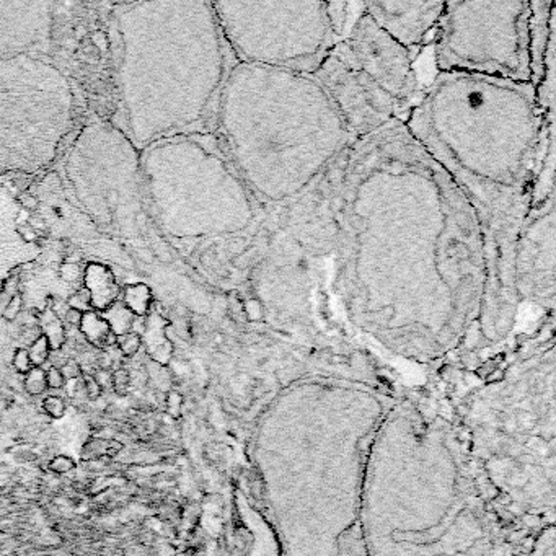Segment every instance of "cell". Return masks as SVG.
Returning a JSON list of instances; mask_svg holds the SVG:
<instances>
[{"label": "cell", "instance_id": "1", "mask_svg": "<svg viewBox=\"0 0 556 556\" xmlns=\"http://www.w3.org/2000/svg\"><path fill=\"white\" fill-rule=\"evenodd\" d=\"M335 219L331 294L354 341L372 356L470 364L488 281L483 233L403 121L352 147Z\"/></svg>", "mask_w": 556, "mask_h": 556}, {"label": "cell", "instance_id": "2", "mask_svg": "<svg viewBox=\"0 0 556 556\" xmlns=\"http://www.w3.org/2000/svg\"><path fill=\"white\" fill-rule=\"evenodd\" d=\"M403 122L460 190L483 233L488 281L473 364L516 333L514 248L541 157L554 149V117L541 116L532 83L436 74Z\"/></svg>", "mask_w": 556, "mask_h": 556}, {"label": "cell", "instance_id": "3", "mask_svg": "<svg viewBox=\"0 0 556 556\" xmlns=\"http://www.w3.org/2000/svg\"><path fill=\"white\" fill-rule=\"evenodd\" d=\"M211 133L268 214L314 191L359 141L314 75L241 62L227 75Z\"/></svg>", "mask_w": 556, "mask_h": 556}, {"label": "cell", "instance_id": "4", "mask_svg": "<svg viewBox=\"0 0 556 556\" xmlns=\"http://www.w3.org/2000/svg\"><path fill=\"white\" fill-rule=\"evenodd\" d=\"M121 38L119 95L128 137L142 152L163 139L211 133L235 64L206 0H142L113 10Z\"/></svg>", "mask_w": 556, "mask_h": 556}, {"label": "cell", "instance_id": "5", "mask_svg": "<svg viewBox=\"0 0 556 556\" xmlns=\"http://www.w3.org/2000/svg\"><path fill=\"white\" fill-rule=\"evenodd\" d=\"M158 230L198 273L240 298L268 224L212 133L175 136L141 152Z\"/></svg>", "mask_w": 556, "mask_h": 556}, {"label": "cell", "instance_id": "6", "mask_svg": "<svg viewBox=\"0 0 556 556\" xmlns=\"http://www.w3.org/2000/svg\"><path fill=\"white\" fill-rule=\"evenodd\" d=\"M343 165L297 203L268 214L240 302L250 322L282 336L317 349L372 356L344 328L331 294Z\"/></svg>", "mask_w": 556, "mask_h": 556}, {"label": "cell", "instance_id": "7", "mask_svg": "<svg viewBox=\"0 0 556 556\" xmlns=\"http://www.w3.org/2000/svg\"><path fill=\"white\" fill-rule=\"evenodd\" d=\"M314 77L357 139L405 119L422 90L416 57L367 15L362 2Z\"/></svg>", "mask_w": 556, "mask_h": 556}, {"label": "cell", "instance_id": "8", "mask_svg": "<svg viewBox=\"0 0 556 556\" xmlns=\"http://www.w3.org/2000/svg\"><path fill=\"white\" fill-rule=\"evenodd\" d=\"M360 4L212 2L235 62L314 75Z\"/></svg>", "mask_w": 556, "mask_h": 556}, {"label": "cell", "instance_id": "9", "mask_svg": "<svg viewBox=\"0 0 556 556\" xmlns=\"http://www.w3.org/2000/svg\"><path fill=\"white\" fill-rule=\"evenodd\" d=\"M74 116V90L57 67L31 54L0 59V176L46 168Z\"/></svg>", "mask_w": 556, "mask_h": 556}, {"label": "cell", "instance_id": "10", "mask_svg": "<svg viewBox=\"0 0 556 556\" xmlns=\"http://www.w3.org/2000/svg\"><path fill=\"white\" fill-rule=\"evenodd\" d=\"M430 44L437 74L532 83L529 0L444 2Z\"/></svg>", "mask_w": 556, "mask_h": 556}, {"label": "cell", "instance_id": "11", "mask_svg": "<svg viewBox=\"0 0 556 556\" xmlns=\"http://www.w3.org/2000/svg\"><path fill=\"white\" fill-rule=\"evenodd\" d=\"M67 178L79 203L96 224L116 225L124 212L137 215L141 152L128 134L96 121L82 129L69 150Z\"/></svg>", "mask_w": 556, "mask_h": 556}, {"label": "cell", "instance_id": "12", "mask_svg": "<svg viewBox=\"0 0 556 556\" xmlns=\"http://www.w3.org/2000/svg\"><path fill=\"white\" fill-rule=\"evenodd\" d=\"M556 194L530 204L512 260V287L519 303L540 315H554L556 303Z\"/></svg>", "mask_w": 556, "mask_h": 556}, {"label": "cell", "instance_id": "13", "mask_svg": "<svg viewBox=\"0 0 556 556\" xmlns=\"http://www.w3.org/2000/svg\"><path fill=\"white\" fill-rule=\"evenodd\" d=\"M364 12L416 59L433 43L444 2H362Z\"/></svg>", "mask_w": 556, "mask_h": 556}, {"label": "cell", "instance_id": "14", "mask_svg": "<svg viewBox=\"0 0 556 556\" xmlns=\"http://www.w3.org/2000/svg\"><path fill=\"white\" fill-rule=\"evenodd\" d=\"M52 2L0 0V59L30 54L52 33Z\"/></svg>", "mask_w": 556, "mask_h": 556}, {"label": "cell", "instance_id": "15", "mask_svg": "<svg viewBox=\"0 0 556 556\" xmlns=\"http://www.w3.org/2000/svg\"><path fill=\"white\" fill-rule=\"evenodd\" d=\"M22 211L17 199L0 194V292L13 271L36 261L41 255L39 243L26 240L22 232L23 224H17Z\"/></svg>", "mask_w": 556, "mask_h": 556}, {"label": "cell", "instance_id": "16", "mask_svg": "<svg viewBox=\"0 0 556 556\" xmlns=\"http://www.w3.org/2000/svg\"><path fill=\"white\" fill-rule=\"evenodd\" d=\"M83 286L90 297V308L95 312H105L117 302L121 287L108 266L101 263H90L83 271Z\"/></svg>", "mask_w": 556, "mask_h": 556}, {"label": "cell", "instance_id": "17", "mask_svg": "<svg viewBox=\"0 0 556 556\" xmlns=\"http://www.w3.org/2000/svg\"><path fill=\"white\" fill-rule=\"evenodd\" d=\"M79 328L87 341L90 344H93L95 347L105 349L108 346L116 344V335L111 331L108 322L98 314V312H95V310L83 312Z\"/></svg>", "mask_w": 556, "mask_h": 556}, {"label": "cell", "instance_id": "18", "mask_svg": "<svg viewBox=\"0 0 556 556\" xmlns=\"http://www.w3.org/2000/svg\"><path fill=\"white\" fill-rule=\"evenodd\" d=\"M124 450V444L117 439H101V437H92L83 444L80 452L82 462H95V460H111L119 455Z\"/></svg>", "mask_w": 556, "mask_h": 556}, {"label": "cell", "instance_id": "19", "mask_svg": "<svg viewBox=\"0 0 556 556\" xmlns=\"http://www.w3.org/2000/svg\"><path fill=\"white\" fill-rule=\"evenodd\" d=\"M152 300H154V295L147 284H129L124 287L122 303L133 312L134 317L149 315Z\"/></svg>", "mask_w": 556, "mask_h": 556}, {"label": "cell", "instance_id": "20", "mask_svg": "<svg viewBox=\"0 0 556 556\" xmlns=\"http://www.w3.org/2000/svg\"><path fill=\"white\" fill-rule=\"evenodd\" d=\"M39 331L47 338L51 351H60L66 343V328L55 312H44L39 317Z\"/></svg>", "mask_w": 556, "mask_h": 556}, {"label": "cell", "instance_id": "21", "mask_svg": "<svg viewBox=\"0 0 556 556\" xmlns=\"http://www.w3.org/2000/svg\"><path fill=\"white\" fill-rule=\"evenodd\" d=\"M100 315L106 320L111 331H113L116 336L129 333L131 328H133L134 318H136L133 312H131L124 303H119V302L113 303L109 308L101 312Z\"/></svg>", "mask_w": 556, "mask_h": 556}, {"label": "cell", "instance_id": "22", "mask_svg": "<svg viewBox=\"0 0 556 556\" xmlns=\"http://www.w3.org/2000/svg\"><path fill=\"white\" fill-rule=\"evenodd\" d=\"M23 387L25 392L30 397H39L47 390L46 384V370L43 367H33V369L23 375Z\"/></svg>", "mask_w": 556, "mask_h": 556}, {"label": "cell", "instance_id": "23", "mask_svg": "<svg viewBox=\"0 0 556 556\" xmlns=\"http://www.w3.org/2000/svg\"><path fill=\"white\" fill-rule=\"evenodd\" d=\"M28 354H30L33 367H43L51 356V346L47 338L39 335L28 347Z\"/></svg>", "mask_w": 556, "mask_h": 556}, {"label": "cell", "instance_id": "24", "mask_svg": "<svg viewBox=\"0 0 556 556\" xmlns=\"http://www.w3.org/2000/svg\"><path fill=\"white\" fill-rule=\"evenodd\" d=\"M114 346H117V349L121 351L124 357H133L142 347V336L136 331H129L126 335L116 336Z\"/></svg>", "mask_w": 556, "mask_h": 556}, {"label": "cell", "instance_id": "25", "mask_svg": "<svg viewBox=\"0 0 556 556\" xmlns=\"http://www.w3.org/2000/svg\"><path fill=\"white\" fill-rule=\"evenodd\" d=\"M43 411L51 419H62L67 414V403L59 395H47L43 400Z\"/></svg>", "mask_w": 556, "mask_h": 556}, {"label": "cell", "instance_id": "26", "mask_svg": "<svg viewBox=\"0 0 556 556\" xmlns=\"http://www.w3.org/2000/svg\"><path fill=\"white\" fill-rule=\"evenodd\" d=\"M131 382H133V377H131V372L124 367H117L113 372H111V387L116 392V395H121L124 397L129 388H131Z\"/></svg>", "mask_w": 556, "mask_h": 556}, {"label": "cell", "instance_id": "27", "mask_svg": "<svg viewBox=\"0 0 556 556\" xmlns=\"http://www.w3.org/2000/svg\"><path fill=\"white\" fill-rule=\"evenodd\" d=\"M47 468L54 475H67L77 468V463L69 455H54L47 463Z\"/></svg>", "mask_w": 556, "mask_h": 556}, {"label": "cell", "instance_id": "28", "mask_svg": "<svg viewBox=\"0 0 556 556\" xmlns=\"http://www.w3.org/2000/svg\"><path fill=\"white\" fill-rule=\"evenodd\" d=\"M12 365H13V369H15V372L20 374V375H26L33 369L30 354H28L26 347H18V349L15 351V354H13V359H12Z\"/></svg>", "mask_w": 556, "mask_h": 556}, {"label": "cell", "instance_id": "29", "mask_svg": "<svg viewBox=\"0 0 556 556\" xmlns=\"http://www.w3.org/2000/svg\"><path fill=\"white\" fill-rule=\"evenodd\" d=\"M82 385H83V393H85V397L88 400L96 401L103 395V387L98 384V380L95 379L93 374H83Z\"/></svg>", "mask_w": 556, "mask_h": 556}, {"label": "cell", "instance_id": "30", "mask_svg": "<svg viewBox=\"0 0 556 556\" xmlns=\"http://www.w3.org/2000/svg\"><path fill=\"white\" fill-rule=\"evenodd\" d=\"M59 274H60V277L66 282H77L80 277H83L80 265H79V263H74V261L62 263L60 269H59Z\"/></svg>", "mask_w": 556, "mask_h": 556}, {"label": "cell", "instance_id": "31", "mask_svg": "<svg viewBox=\"0 0 556 556\" xmlns=\"http://www.w3.org/2000/svg\"><path fill=\"white\" fill-rule=\"evenodd\" d=\"M66 379L64 375H62L60 369H57V367H49V369L46 370V384H47V388H51V390H60V388H64L66 385Z\"/></svg>", "mask_w": 556, "mask_h": 556}, {"label": "cell", "instance_id": "32", "mask_svg": "<svg viewBox=\"0 0 556 556\" xmlns=\"http://www.w3.org/2000/svg\"><path fill=\"white\" fill-rule=\"evenodd\" d=\"M22 305H23V297L20 294H15L9 300V305H7L5 310H4V314H2L4 320H7V322H13V320L18 317L20 312H22Z\"/></svg>", "mask_w": 556, "mask_h": 556}, {"label": "cell", "instance_id": "33", "mask_svg": "<svg viewBox=\"0 0 556 556\" xmlns=\"http://www.w3.org/2000/svg\"><path fill=\"white\" fill-rule=\"evenodd\" d=\"M60 372H62V375H64V379L67 382L69 380H79V379H82V375H83L82 367L75 359H67L66 364L60 367Z\"/></svg>", "mask_w": 556, "mask_h": 556}, {"label": "cell", "instance_id": "34", "mask_svg": "<svg viewBox=\"0 0 556 556\" xmlns=\"http://www.w3.org/2000/svg\"><path fill=\"white\" fill-rule=\"evenodd\" d=\"M69 307H71V308H77L80 312H88L90 310V297H88V292L83 289L82 292H77V294H74L71 298H69Z\"/></svg>", "mask_w": 556, "mask_h": 556}, {"label": "cell", "instance_id": "35", "mask_svg": "<svg viewBox=\"0 0 556 556\" xmlns=\"http://www.w3.org/2000/svg\"><path fill=\"white\" fill-rule=\"evenodd\" d=\"M165 405H166V411H168L171 416H178L179 408H181V405H183L181 395H179L178 392H175V390L168 392V393H166Z\"/></svg>", "mask_w": 556, "mask_h": 556}, {"label": "cell", "instance_id": "36", "mask_svg": "<svg viewBox=\"0 0 556 556\" xmlns=\"http://www.w3.org/2000/svg\"><path fill=\"white\" fill-rule=\"evenodd\" d=\"M82 315H83V312H80V310H77V308H71V307H69L67 310H66V322H67V325H72V326H79L80 325V322H82Z\"/></svg>", "mask_w": 556, "mask_h": 556}, {"label": "cell", "instance_id": "37", "mask_svg": "<svg viewBox=\"0 0 556 556\" xmlns=\"http://www.w3.org/2000/svg\"><path fill=\"white\" fill-rule=\"evenodd\" d=\"M17 201H18V204H20L22 209H36L38 207V199L33 198V196H22V198H18Z\"/></svg>", "mask_w": 556, "mask_h": 556}]
</instances>
